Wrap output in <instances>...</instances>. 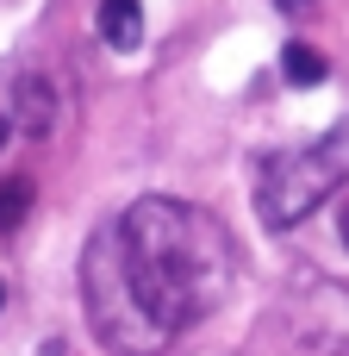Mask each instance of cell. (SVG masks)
<instances>
[{"mask_svg": "<svg viewBox=\"0 0 349 356\" xmlns=\"http://www.w3.org/2000/svg\"><path fill=\"white\" fill-rule=\"evenodd\" d=\"M237 282L231 232L169 194L131 200L81 263L87 319L119 356H162L187 325L225 307Z\"/></svg>", "mask_w": 349, "mask_h": 356, "instance_id": "6da1fadb", "label": "cell"}, {"mask_svg": "<svg viewBox=\"0 0 349 356\" xmlns=\"http://www.w3.org/2000/svg\"><path fill=\"white\" fill-rule=\"evenodd\" d=\"M343 181H349V125H337V131H325L318 144L287 150V156H275V163L262 169V181H256L262 225H275V232L300 225V219L318 213Z\"/></svg>", "mask_w": 349, "mask_h": 356, "instance_id": "7a4b0ae2", "label": "cell"}, {"mask_svg": "<svg viewBox=\"0 0 349 356\" xmlns=\"http://www.w3.org/2000/svg\"><path fill=\"white\" fill-rule=\"evenodd\" d=\"M287 319H293V344L306 356H349V294L337 282L300 275L293 300H287Z\"/></svg>", "mask_w": 349, "mask_h": 356, "instance_id": "3957f363", "label": "cell"}, {"mask_svg": "<svg viewBox=\"0 0 349 356\" xmlns=\"http://www.w3.org/2000/svg\"><path fill=\"white\" fill-rule=\"evenodd\" d=\"M100 38L112 50H137L144 44V6L137 0H100Z\"/></svg>", "mask_w": 349, "mask_h": 356, "instance_id": "277c9868", "label": "cell"}, {"mask_svg": "<svg viewBox=\"0 0 349 356\" xmlns=\"http://www.w3.org/2000/svg\"><path fill=\"white\" fill-rule=\"evenodd\" d=\"M281 75H287L293 88H318L331 69H325V56H318L312 44H287V50H281Z\"/></svg>", "mask_w": 349, "mask_h": 356, "instance_id": "5b68a950", "label": "cell"}, {"mask_svg": "<svg viewBox=\"0 0 349 356\" xmlns=\"http://www.w3.org/2000/svg\"><path fill=\"white\" fill-rule=\"evenodd\" d=\"M50 113H56V106H50V88H44L37 75H25V81H19V119H25V131L44 138V131H50Z\"/></svg>", "mask_w": 349, "mask_h": 356, "instance_id": "8992f818", "label": "cell"}, {"mask_svg": "<svg viewBox=\"0 0 349 356\" xmlns=\"http://www.w3.org/2000/svg\"><path fill=\"white\" fill-rule=\"evenodd\" d=\"M31 213V181H0V232H12Z\"/></svg>", "mask_w": 349, "mask_h": 356, "instance_id": "52a82bcc", "label": "cell"}, {"mask_svg": "<svg viewBox=\"0 0 349 356\" xmlns=\"http://www.w3.org/2000/svg\"><path fill=\"white\" fill-rule=\"evenodd\" d=\"M281 6H287V13H293V6H312V0H281Z\"/></svg>", "mask_w": 349, "mask_h": 356, "instance_id": "ba28073f", "label": "cell"}, {"mask_svg": "<svg viewBox=\"0 0 349 356\" xmlns=\"http://www.w3.org/2000/svg\"><path fill=\"white\" fill-rule=\"evenodd\" d=\"M6 131H12V125H6V113H0V144H6Z\"/></svg>", "mask_w": 349, "mask_h": 356, "instance_id": "9c48e42d", "label": "cell"}, {"mask_svg": "<svg viewBox=\"0 0 349 356\" xmlns=\"http://www.w3.org/2000/svg\"><path fill=\"white\" fill-rule=\"evenodd\" d=\"M343 244H349V207H343Z\"/></svg>", "mask_w": 349, "mask_h": 356, "instance_id": "30bf717a", "label": "cell"}, {"mask_svg": "<svg viewBox=\"0 0 349 356\" xmlns=\"http://www.w3.org/2000/svg\"><path fill=\"white\" fill-rule=\"evenodd\" d=\"M0 307H6V288H0Z\"/></svg>", "mask_w": 349, "mask_h": 356, "instance_id": "8fae6325", "label": "cell"}]
</instances>
